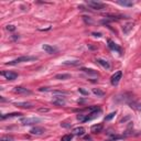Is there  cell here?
Listing matches in <instances>:
<instances>
[{
  "label": "cell",
  "instance_id": "obj_20",
  "mask_svg": "<svg viewBox=\"0 0 141 141\" xmlns=\"http://www.w3.org/2000/svg\"><path fill=\"white\" fill-rule=\"evenodd\" d=\"M55 79H68L71 78V75L70 74H57V75L54 76Z\"/></svg>",
  "mask_w": 141,
  "mask_h": 141
},
{
  "label": "cell",
  "instance_id": "obj_8",
  "mask_svg": "<svg viewBox=\"0 0 141 141\" xmlns=\"http://www.w3.org/2000/svg\"><path fill=\"white\" fill-rule=\"evenodd\" d=\"M44 132H45V129H44V128H42V127H33V128L30 130V134L35 135V136L43 135Z\"/></svg>",
  "mask_w": 141,
  "mask_h": 141
},
{
  "label": "cell",
  "instance_id": "obj_16",
  "mask_svg": "<svg viewBox=\"0 0 141 141\" xmlns=\"http://www.w3.org/2000/svg\"><path fill=\"white\" fill-rule=\"evenodd\" d=\"M22 114L21 113H11V114H6V115H1V119L4 120L7 118H13V117H20Z\"/></svg>",
  "mask_w": 141,
  "mask_h": 141
},
{
  "label": "cell",
  "instance_id": "obj_21",
  "mask_svg": "<svg viewBox=\"0 0 141 141\" xmlns=\"http://www.w3.org/2000/svg\"><path fill=\"white\" fill-rule=\"evenodd\" d=\"M93 93H94L96 96L98 97H104L105 96V93L103 92L102 89H99V88H93Z\"/></svg>",
  "mask_w": 141,
  "mask_h": 141
},
{
  "label": "cell",
  "instance_id": "obj_27",
  "mask_svg": "<svg viewBox=\"0 0 141 141\" xmlns=\"http://www.w3.org/2000/svg\"><path fill=\"white\" fill-rule=\"evenodd\" d=\"M78 92L81 93L82 95H84V96H87V95H88V92H87V90H85V89H83V88H78Z\"/></svg>",
  "mask_w": 141,
  "mask_h": 141
},
{
  "label": "cell",
  "instance_id": "obj_24",
  "mask_svg": "<svg viewBox=\"0 0 141 141\" xmlns=\"http://www.w3.org/2000/svg\"><path fill=\"white\" fill-rule=\"evenodd\" d=\"M115 115H116V111H113V113H110L108 116H106V117H105V120H106V121L110 120V119H113L114 117H115Z\"/></svg>",
  "mask_w": 141,
  "mask_h": 141
},
{
  "label": "cell",
  "instance_id": "obj_13",
  "mask_svg": "<svg viewBox=\"0 0 141 141\" xmlns=\"http://www.w3.org/2000/svg\"><path fill=\"white\" fill-rule=\"evenodd\" d=\"M96 62L99 65H102L104 68H106V70H109V68H110V64H109L107 61L103 60V58H96Z\"/></svg>",
  "mask_w": 141,
  "mask_h": 141
},
{
  "label": "cell",
  "instance_id": "obj_7",
  "mask_svg": "<svg viewBox=\"0 0 141 141\" xmlns=\"http://www.w3.org/2000/svg\"><path fill=\"white\" fill-rule=\"evenodd\" d=\"M13 92L17 93V94H24V95H30L31 94V90H29L28 88H25V87H22V86H17L14 87V89H13Z\"/></svg>",
  "mask_w": 141,
  "mask_h": 141
},
{
  "label": "cell",
  "instance_id": "obj_29",
  "mask_svg": "<svg viewBox=\"0 0 141 141\" xmlns=\"http://www.w3.org/2000/svg\"><path fill=\"white\" fill-rule=\"evenodd\" d=\"M77 120H79V121H82L83 122L84 121V119H85V115H77Z\"/></svg>",
  "mask_w": 141,
  "mask_h": 141
},
{
  "label": "cell",
  "instance_id": "obj_9",
  "mask_svg": "<svg viewBox=\"0 0 141 141\" xmlns=\"http://www.w3.org/2000/svg\"><path fill=\"white\" fill-rule=\"evenodd\" d=\"M14 106H17V107H20V108H26V109H30L33 107V105L31 103H25V102H22V103H14L13 104Z\"/></svg>",
  "mask_w": 141,
  "mask_h": 141
},
{
  "label": "cell",
  "instance_id": "obj_6",
  "mask_svg": "<svg viewBox=\"0 0 141 141\" xmlns=\"http://www.w3.org/2000/svg\"><path fill=\"white\" fill-rule=\"evenodd\" d=\"M1 75L6 77V79H8V81H14L18 77L17 73H14V72H9V71H3L1 73Z\"/></svg>",
  "mask_w": 141,
  "mask_h": 141
},
{
  "label": "cell",
  "instance_id": "obj_14",
  "mask_svg": "<svg viewBox=\"0 0 141 141\" xmlns=\"http://www.w3.org/2000/svg\"><path fill=\"white\" fill-rule=\"evenodd\" d=\"M72 132L75 136H83L85 134V129H84V127H76V128H74L72 130Z\"/></svg>",
  "mask_w": 141,
  "mask_h": 141
},
{
  "label": "cell",
  "instance_id": "obj_2",
  "mask_svg": "<svg viewBox=\"0 0 141 141\" xmlns=\"http://www.w3.org/2000/svg\"><path fill=\"white\" fill-rule=\"evenodd\" d=\"M107 43H108V46H109V49L110 50H113V51H116V52H118L119 54H122V49L120 46H119L118 44H116L115 42L113 41V40H110V39H108L107 40Z\"/></svg>",
  "mask_w": 141,
  "mask_h": 141
},
{
  "label": "cell",
  "instance_id": "obj_25",
  "mask_svg": "<svg viewBox=\"0 0 141 141\" xmlns=\"http://www.w3.org/2000/svg\"><path fill=\"white\" fill-rule=\"evenodd\" d=\"M0 141H13V138L10 136H3V137H1Z\"/></svg>",
  "mask_w": 141,
  "mask_h": 141
},
{
  "label": "cell",
  "instance_id": "obj_26",
  "mask_svg": "<svg viewBox=\"0 0 141 141\" xmlns=\"http://www.w3.org/2000/svg\"><path fill=\"white\" fill-rule=\"evenodd\" d=\"M38 111H39V113H49V111H50V109H49V108L41 107V108H39V109H38Z\"/></svg>",
  "mask_w": 141,
  "mask_h": 141
},
{
  "label": "cell",
  "instance_id": "obj_31",
  "mask_svg": "<svg viewBox=\"0 0 141 141\" xmlns=\"http://www.w3.org/2000/svg\"><path fill=\"white\" fill-rule=\"evenodd\" d=\"M61 127H64V128H70L71 125L67 124V122H62V124H61Z\"/></svg>",
  "mask_w": 141,
  "mask_h": 141
},
{
  "label": "cell",
  "instance_id": "obj_3",
  "mask_svg": "<svg viewBox=\"0 0 141 141\" xmlns=\"http://www.w3.org/2000/svg\"><path fill=\"white\" fill-rule=\"evenodd\" d=\"M121 77H122V72H121V71L116 72V73L110 77V83H111V85L116 86V85L119 83V81L121 79Z\"/></svg>",
  "mask_w": 141,
  "mask_h": 141
},
{
  "label": "cell",
  "instance_id": "obj_17",
  "mask_svg": "<svg viewBox=\"0 0 141 141\" xmlns=\"http://www.w3.org/2000/svg\"><path fill=\"white\" fill-rule=\"evenodd\" d=\"M81 71L82 72H84V73H86V74H88V75H98V73L95 70H92V68H86V67H82L81 68Z\"/></svg>",
  "mask_w": 141,
  "mask_h": 141
},
{
  "label": "cell",
  "instance_id": "obj_32",
  "mask_svg": "<svg viewBox=\"0 0 141 141\" xmlns=\"http://www.w3.org/2000/svg\"><path fill=\"white\" fill-rule=\"evenodd\" d=\"M94 36H102V33H96V32H93L92 33Z\"/></svg>",
  "mask_w": 141,
  "mask_h": 141
},
{
  "label": "cell",
  "instance_id": "obj_11",
  "mask_svg": "<svg viewBox=\"0 0 141 141\" xmlns=\"http://www.w3.org/2000/svg\"><path fill=\"white\" fill-rule=\"evenodd\" d=\"M104 128L103 124H97V125H94V126L90 128L93 134H99V132H102V130Z\"/></svg>",
  "mask_w": 141,
  "mask_h": 141
},
{
  "label": "cell",
  "instance_id": "obj_10",
  "mask_svg": "<svg viewBox=\"0 0 141 141\" xmlns=\"http://www.w3.org/2000/svg\"><path fill=\"white\" fill-rule=\"evenodd\" d=\"M42 49H43L46 53H49V54H54V53L57 52V50L55 49V47L51 46V45H47V44H44L43 46H42Z\"/></svg>",
  "mask_w": 141,
  "mask_h": 141
},
{
  "label": "cell",
  "instance_id": "obj_4",
  "mask_svg": "<svg viewBox=\"0 0 141 141\" xmlns=\"http://www.w3.org/2000/svg\"><path fill=\"white\" fill-rule=\"evenodd\" d=\"M86 3L89 7H92L93 9H96V10H102L106 8V4L102 3V2H98V1H86Z\"/></svg>",
  "mask_w": 141,
  "mask_h": 141
},
{
  "label": "cell",
  "instance_id": "obj_22",
  "mask_svg": "<svg viewBox=\"0 0 141 141\" xmlns=\"http://www.w3.org/2000/svg\"><path fill=\"white\" fill-rule=\"evenodd\" d=\"M129 105H130V107L131 108H134V109H136V110H138V111H141V104L132 102V103H129Z\"/></svg>",
  "mask_w": 141,
  "mask_h": 141
},
{
  "label": "cell",
  "instance_id": "obj_5",
  "mask_svg": "<svg viewBox=\"0 0 141 141\" xmlns=\"http://www.w3.org/2000/svg\"><path fill=\"white\" fill-rule=\"evenodd\" d=\"M41 121V119L39 118H22L21 119V124L24 125V126H30V125L38 124Z\"/></svg>",
  "mask_w": 141,
  "mask_h": 141
},
{
  "label": "cell",
  "instance_id": "obj_19",
  "mask_svg": "<svg viewBox=\"0 0 141 141\" xmlns=\"http://www.w3.org/2000/svg\"><path fill=\"white\" fill-rule=\"evenodd\" d=\"M132 28H134V23H128V24H126L124 28H122V31H124L125 34H128Z\"/></svg>",
  "mask_w": 141,
  "mask_h": 141
},
{
  "label": "cell",
  "instance_id": "obj_12",
  "mask_svg": "<svg viewBox=\"0 0 141 141\" xmlns=\"http://www.w3.org/2000/svg\"><path fill=\"white\" fill-rule=\"evenodd\" d=\"M52 103L54 104V105H57V106H64L65 105V99L62 97H60V96H56L52 100Z\"/></svg>",
  "mask_w": 141,
  "mask_h": 141
},
{
  "label": "cell",
  "instance_id": "obj_18",
  "mask_svg": "<svg viewBox=\"0 0 141 141\" xmlns=\"http://www.w3.org/2000/svg\"><path fill=\"white\" fill-rule=\"evenodd\" d=\"M79 63L81 62L78 60H76V61H65V62H63V64L67 65V66H77Z\"/></svg>",
  "mask_w": 141,
  "mask_h": 141
},
{
  "label": "cell",
  "instance_id": "obj_30",
  "mask_svg": "<svg viewBox=\"0 0 141 141\" xmlns=\"http://www.w3.org/2000/svg\"><path fill=\"white\" fill-rule=\"evenodd\" d=\"M83 19H84V21H85V22H86V23H93V21L90 20L88 17H85V15H84V17H83Z\"/></svg>",
  "mask_w": 141,
  "mask_h": 141
},
{
  "label": "cell",
  "instance_id": "obj_15",
  "mask_svg": "<svg viewBox=\"0 0 141 141\" xmlns=\"http://www.w3.org/2000/svg\"><path fill=\"white\" fill-rule=\"evenodd\" d=\"M116 3L120 4V6H124V7H132L134 6V2L129 1V0H118V1H116Z\"/></svg>",
  "mask_w": 141,
  "mask_h": 141
},
{
  "label": "cell",
  "instance_id": "obj_28",
  "mask_svg": "<svg viewBox=\"0 0 141 141\" xmlns=\"http://www.w3.org/2000/svg\"><path fill=\"white\" fill-rule=\"evenodd\" d=\"M6 29H7L8 31H14V30H15V26L12 25V24H9V25L6 26Z\"/></svg>",
  "mask_w": 141,
  "mask_h": 141
},
{
  "label": "cell",
  "instance_id": "obj_1",
  "mask_svg": "<svg viewBox=\"0 0 141 141\" xmlns=\"http://www.w3.org/2000/svg\"><path fill=\"white\" fill-rule=\"evenodd\" d=\"M34 60H36V57H34V56H20V57L15 58V60L8 62L7 65H15V64H19V63L30 62V61H34Z\"/></svg>",
  "mask_w": 141,
  "mask_h": 141
},
{
  "label": "cell",
  "instance_id": "obj_23",
  "mask_svg": "<svg viewBox=\"0 0 141 141\" xmlns=\"http://www.w3.org/2000/svg\"><path fill=\"white\" fill-rule=\"evenodd\" d=\"M72 139H73V136L72 135H65L62 137V139H61V141H71Z\"/></svg>",
  "mask_w": 141,
  "mask_h": 141
}]
</instances>
